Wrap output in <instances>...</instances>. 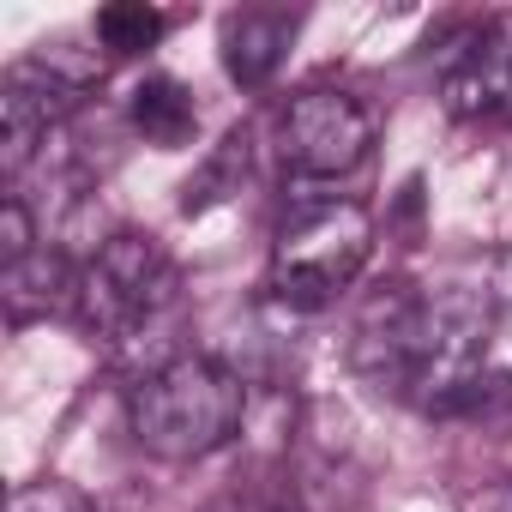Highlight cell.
Segmentation results:
<instances>
[{
    "instance_id": "obj_2",
    "label": "cell",
    "mask_w": 512,
    "mask_h": 512,
    "mask_svg": "<svg viewBox=\"0 0 512 512\" xmlns=\"http://www.w3.org/2000/svg\"><path fill=\"white\" fill-rule=\"evenodd\" d=\"M73 314L109 356H151V368H163L181 356L169 350V332L181 320V266L157 235L121 229L85 260Z\"/></svg>"
},
{
    "instance_id": "obj_16",
    "label": "cell",
    "mask_w": 512,
    "mask_h": 512,
    "mask_svg": "<svg viewBox=\"0 0 512 512\" xmlns=\"http://www.w3.org/2000/svg\"><path fill=\"white\" fill-rule=\"evenodd\" d=\"M494 512H512V488H506V494H500V500H494Z\"/></svg>"
},
{
    "instance_id": "obj_8",
    "label": "cell",
    "mask_w": 512,
    "mask_h": 512,
    "mask_svg": "<svg viewBox=\"0 0 512 512\" xmlns=\"http://www.w3.org/2000/svg\"><path fill=\"white\" fill-rule=\"evenodd\" d=\"M296 13H278V7H247V13H229L223 19V67L241 91H260L284 55H290V37H296Z\"/></svg>"
},
{
    "instance_id": "obj_9",
    "label": "cell",
    "mask_w": 512,
    "mask_h": 512,
    "mask_svg": "<svg viewBox=\"0 0 512 512\" xmlns=\"http://www.w3.org/2000/svg\"><path fill=\"white\" fill-rule=\"evenodd\" d=\"M0 302H7V326H31L43 314H61L79 302V272L61 260V253L37 247L31 260L0 266Z\"/></svg>"
},
{
    "instance_id": "obj_14",
    "label": "cell",
    "mask_w": 512,
    "mask_h": 512,
    "mask_svg": "<svg viewBox=\"0 0 512 512\" xmlns=\"http://www.w3.org/2000/svg\"><path fill=\"white\" fill-rule=\"evenodd\" d=\"M205 512H302L290 488H272V482H241L229 494H217Z\"/></svg>"
},
{
    "instance_id": "obj_11",
    "label": "cell",
    "mask_w": 512,
    "mask_h": 512,
    "mask_svg": "<svg viewBox=\"0 0 512 512\" xmlns=\"http://www.w3.org/2000/svg\"><path fill=\"white\" fill-rule=\"evenodd\" d=\"M247 157H253L247 127H229L223 145H217V151L199 163V175L181 187V211L193 217V211H211V205H223L229 193H241V181H247Z\"/></svg>"
},
{
    "instance_id": "obj_13",
    "label": "cell",
    "mask_w": 512,
    "mask_h": 512,
    "mask_svg": "<svg viewBox=\"0 0 512 512\" xmlns=\"http://www.w3.org/2000/svg\"><path fill=\"white\" fill-rule=\"evenodd\" d=\"M7 512H103L85 488H73V482H25V488H13V500H7Z\"/></svg>"
},
{
    "instance_id": "obj_12",
    "label": "cell",
    "mask_w": 512,
    "mask_h": 512,
    "mask_svg": "<svg viewBox=\"0 0 512 512\" xmlns=\"http://www.w3.org/2000/svg\"><path fill=\"white\" fill-rule=\"evenodd\" d=\"M163 31H169V19L157 7H145V0H115V7L97 13V37L109 55H145V49H157Z\"/></svg>"
},
{
    "instance_id": "obj_1",
    "label": "cell",
    "mask_w": 512,
    "mask_h": 512,
    "mask_svg": "<svg viewBox=\"0 0 512 512\" xmlns=\"http://www.w3.org/2000/svg\"><path fill=\"white\" fill-rule=\"evenodd\" d=\"M488 338H494L488 290L386 284L350 326V368L374 392H392L446 416L482 380Z\"/></svg>"
},
{
    "instance_id": "obj_3",
    "label": "cell",
    "mask_w": 512,
    "mask_h": 512,
    "mask_svg": "<svg viewBox=\"0 0 512 512\" xmlns=\"http://www.w3.org/2000/svg\"><path fill=\"white\" fill-rule=\"evenodd\" d=\"M241 416H247L241 374L223 368L217 356L181 350L175 362H163V368H151L127 386L133 440L163 464H193V458L223 452L235 440Z\"/></svg>"
},
{
    "instance_id": "obj_10",
    "label": "cell",
    "mask_w": 512,
    "mask_h": 512,
    "mask_svg": "<svg viewBox=\"0 0 512 512\" xmlns=\"http://www.w3.org/2000/svg\"><path fill=\"white\" fill-rule=\"evenodd\" d=\"M127 115H133V127H139L151 145H163V151L187 145V139H193V127H199L193 91H187L181 79H169V73L139 79V85H133V97H127Z\"/></svg>"
},
{
    "instance_id": "obj_7",
    "label": "cell",
    "mask_w": 512,
    "mask_h": 512,
    "mask_svg": "<svg viewBox=\"0 0 512 512\" xmlns=\"http://www.w3.org/2000/svg\"><path fill=\"white\" fill-rule=\"evenodd\" d=\"M440 97L464 121H512V13L464 25L440 55Z\"/></svg>"
},
{
    "instance_id": "obj_4",
    "label": "cell",
    "mask_w": 512,
    "mask_h": 512,
    "mask_svg": "<svg viewBox=\"0 0 512 512\" xmlns=\"http://www.w3.org/2000/svg\"><path fill=\"white\" fill-rule=\"evenodd\" d=\"M374 253V217L368 205L356 199H302L284 223H278V241H272V272H266V290L284 302V308H326L338 302L356 272L368 266Z\"/></svg>"
},
{
    "instance_id": "obj_5",
    "label": "cell",
    "mask_w": 512,
    "mask_h": 512,
    "mask_svg": "<svg viewBox=\"0 0 512 512\" xmlns=\"http://www.w3.org/2000/svg\"><path fill=\"white\" fill-rule=\"evenodd\" d=\"M103 79V67H67L61 49L13 61L0 79V175L19 181L25 163L37 157V145H49V133L85 103V91Z\"/></svg>"
},
{
    "instance_id": "obj_15",
    "label": "cell",
    "mask_w": 512,
    "mask_h": 512,
    "mask_svg": "<svg viewBox=\"0 0 512 512\" xmlns=\"http://www.w3.org/2000/svg\"><path fill=\"white\" fill-rule=\"evenodd\" d=\"M37 253V229H31V211L19 193H7V205H0V266H19Z\"/></svg>"
},
{
    "instance_id": "obj_6",
    "label": "cell",
    "mask_w": 512,
    "mask_h": 512,
    "mask_svg": "<svg viewBox=\"0 0 512 512\" xmlns=\"http://www.w3.org/2000/svg\"><path fill=\"white\" fill-rule=\"evenodd\" d=\"M368 151H374V115L350 91H302L278 115V157L308 181L350 175L368 163Z\"/></svg>"
}]
</instances>
